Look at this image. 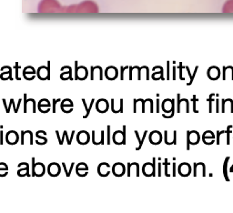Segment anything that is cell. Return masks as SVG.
Listing matches in <instances>:
<instances>
[{
	"label": "cell",
	"instance_id": "3",
	"mask_svg": "<svg viewBox=\"0 0 233 213\" xmlns=\"http://www.w3.org/2000/svg\"><path fill=\"white\" fill-rule=\"evenodd\" d=\"M109 109V103L105 98H100L96 103V109L99 113H106Z\"/></svg>",
	"mask_w": 233,
	"mask_h": 213
},
{
	"label": "cell",
	"instance_id": "33",
	"mask_svg": "<svg viewBox=\"0 0 233 213\" xmlns=\"http://www.w3.org/2000/svg\"><path fill=\"white\" fill-rule=\"evenodd\" d=\"M232 126H229L228 127V129L226 130V135H227V144H230V128H231Z\"/></svg>",
	"mask_w": 233,
	"mask_h": 213
},
{
	"label": "cell",
	"instance_id": "31",
	"mask_svg": "<svg viewBox=\"0 0 233 213\" xmlns=\"http://www.w3.org/2000/svg\"><path fill=\"white\" fill-rule=\"evenodd\" d=\"M62 136H64L65 138L66 139V141H67V144H69V145H70V144L72 143V141L70 140V139L69 138V135H67V131L66 130H64V132H63V135Z\"/></svg>",
	"mask_w": 233,
	"mask_h": 213
},
{
	"label": "cell",
	"instance_id": "38",
	"mask_svg": "<svg viewBox=\"0 0 233 213\" xmlns=\"http://www.w3.org/2000/svg\"><path fill=\"white\" fill-rule=\"evenodd\" d=\"M214 96V94H211L209 96V112H211L212 110V105H211V101H212V97Z\"/></svg>",
	"mask_w": 233,
	"mask_h": 213
},
{
	"label": "cell",
	"instance_id": "24",
	"mask_svg": "<svg viewBox=\"0 0 233 213\" xmlns=\"http://www.w3.org/2000/svg\"><path fill=\"white\" fill-rule=\"evenodd\" d=\"M26 163V168L25 169H22V170H19L17 171V175L20 177H23V176H27L29 177L30 174H29V165L28 163L25 162Z\"/></svg>",
	"mask_w": 233,
	"mask_h": 213
},
{
	"label": "cell",
	"instance_id": "10",
	"mask_svg": "<svg viewBox=\"0 0 233 213\" xmlns=\"http://www.w3.org/2000/svg\"><path fill=\"white\" fill-rule=\"evenodd\" d=\"M162 139V135L160 131L154 130L149 134V141L153 145H157L161 142Z\"/></svg>",
	"mask_w": 233,
	"mask_h": 213
},
{
	"label": "cell",
	"instance_id": "11",
	"mask_svg": "<svg viewBox=\"0 0 233 213\" xmlns=\"http://www.w3.org/2000/svg\"><path fill=\"white\" fill-rule=\"evenodd\" d=\"M52 105L50 104L49 100L47 98H42L38 102V109L42 113H48L50 111V107Z\"/></svg>",
	"mask_w": 233,
	"mask_h": 213
},
{
	"label": "cell",
	"instance_id": "37",
	"mask_svg": "<svg viewBox=\"0 0 233 213\" xmlns=\"http://www.w3.org/2000/svg\"><path fill=\"white\" fill-rule=\"evenodd\" d=\"M1 128V130H0V144H2L4 143V139H3V135H4V132H3V129H2V128H3V126H1L0 127Z\"/></svg>",
	"mask_w": 233,
	"mask_h": 213
},
{
	"label": "cell",
	"instance_id": "45",
	"mask_svg": "<svg viewBox=\"0 0 233 213\" xmlns=\"http://www.w3.org/2000/svg\"><path fill=\"white\" fill-rule=\"evenodd\" d=\"M74 166H75V162H72V163H71V166H70V169H69V176H70V175H71V170H73V168H74Z\"/></svg>",
	"mask_w": 233,
	"mask_h": 213
},
{
	"label": "cell",
	"instance_id": "2",
	"mask_svg": "<svg viewBox=\"0 0 233 213\" xmlns=\"http://www.w3.org/2000/svg\"><path fill=\"white\" fill-rule=\"evenodd\" d=\"M75 67H76V70H75V79L83 80L87 78V69L85 67H78V62H75Z\"/></svg>",
	"mask_w": 233,
	"mask_h": 213
},
{
	"label": "cell",
	"instance_id": "48",
	"mask_svg": "<svg viewBox=\"0 0 233 213\" xmlns=\"http://www.w3.org/2000/svg\"><path fill=\"white\" fill-rule=\"evenodd\" d=\"M159 104H160V100L157 99V112L160 111V109H159Z\"/></svg>",
	"mask_w": 233,
	"mask_h": 213
},
{
	"label": "cell",
	"instance_id": "16",
	"mask_svg": "<svg viewBox=\"0 0 233 213\" xmlns=\"http://www.w3.org/2000/svg\"><path fill=\"white\" fill-rule=\"evenodd\" d=\"M46 172V167L41 162H37L35 165V174L36 177H42Z\"/></svg>",
	"mask_w": 233,
	"mask_h": 213
},
{
	"label": "cell",
	"instance_id": "30",
	"mask_svg": "<svg viewBox=\"0 0 233 213\" xmlns=\"http://www.w3.org/2000/svg\"><path fill=\"white\" fill-rule=\"evenodd\" d=\"M27 94H24V113H27Z\"/></svg>",
	"mask_w": 233,
	"mask_h": 213
},
{
	"label": "cell",
	"instance_id": "13",
	"mask_svg": "<svg viewBox=\"0 0 233 213\" xmlns=\"http://www.w3.org/2000/svg\"><path fill=\"white\" fill-rule=\"evenodd\" d=\"M220 71L217 67H211L209 68V70H208L209 78L215 80L218 78H220Z\"/></svg>",
	"mask_w": 233,
	"mask_h": 213
},
{
	"label": "cell",
	"instance_id": "15",
	"mask_svg": "<svg viewBox=\"0 0 233 213\" xmlns=\"http://www.w3.org/2000/svg\"><path fill=\"white\" fill-rule=\"evenodd\" d=\"M194 176H198V175H200V176H205V165L203 163H195L194 164Z\"/></svg>",
	"mask_w": 233,
	"mask_h": 213
},
{
	"label": "cell",
	"instance_id": "8",
	"mask_svg": "<svg viewBox=\"0 0 233 213\" xmlns=\"http://www.w3.org/2000/svg\"><path fill=\"white\" fill-rule=\"evenodd\" d=\"M110 168V165L107 162H102L97 167V173L101 177H108L110 174V170L108 169Z\"/></svg>",
	"mask_w": 233,
	"mask_h": 213
},
{
	"label": "cell",
	"instance_id": "28",
	"mask_svg": "<svg viewBox=\"0 0 233 213\" xmlns=\"http://www.w3.org/2000/svg\"><path fill=\"white\" fill-rule=\"evenodd\" d=\"M61 98H57V99H53V105H52V107H53V113H56V105H57V103H58V102H61Z\"/></svg>",
	"mask_w": 233,
	"mask_h": 213
},
{
	"label": "cell",
	"instance_id": "40",
	"mask_svg": "<svg viewBox=\"0 0 233 213\" xmlns=\"http://www.w3.org/2000/svg\"><path fill=\"white\" fill-rule=\"evenodd\" d=\"M10 100L12 101V106L14 107V111H15V113H17V107L15 106V101H14V98H11Z\"/></svg>",
	"mask_w": 233,
	"mask_h": 213
},
{
	"label": "cell",
	"instance_id": "17",
	"mask_svg": "<svg viewBox=\"0 0 233 213\" xmlns=\"http://www.w3.org/2000/svg\"><path fill=\"white\" fill-rule=\"evenodd\" d=\"M142 171L145 176H153L154 173V169H153V163H149L147 162L143 165V168H142Z\"/></svg>",
	"mask_w": 233,
	"mask_h": 213
},
{
	"label": "cell",
	"instance_id": "1",
	"mask_svg": "<svg viewBox=\"0 0 233 213\" xmlns=\"http://www.w3.org/2000/svg\"><path fill=\"white\" fill-rule=\"evenodd\" d=\"M113 142L117 145H125L126 144V126H123V130H116L112 135Z\"/></svg>",
	"mask_w": 233,
	"mask_h": 213
},
{
	"label": "cell",
	"instance_id": "43",
	"mask_svg": "<svg viewBox=\"0 0 233 213\" xmlns=\"http://www.w3.org/2000/svg\"><path fill=\"white\" fill-rule=\"evenodd\" d=\"M48 79L49 80V79H50V63H49V62L48 63Z\"/></svg>",
	"mask_w": 233,
	"mask_h": 213
},
{
	"label": "cell",
	"instance_id": "20",
	"mask_svg": "<svg viewBox=\"0 0 233 213\" xmlns=\"http://www.w3.org/2000/svg\"><path fill=\"white\" fill-rule=\"evenodd\" d=\"M82 102H83V105H84V108H85V109H86V114L85 115L83 116V118H87L88 116H89V113H90V110H91V109H92V107H93V105H94V102H95V98H92L91 99V102H90V105H89V107H87V104H86V100L84 99V98H82Z\"/></svg>",
	"mask_w": 233,
	"mask_h": 213
},
{
	"label": "cell",
	"instance_id": "34",
	"mask_svg": "<svg viewBox=\"0 0 233 213\" xmlns=\"http://www.w3.org/2000/svg\"><path fill=\"white\" fill-rule=\"evenodd\" d=\"M25 133L30 135V145H33V132L31 130H27V131H25Z\"/></svg>",
	"mask_w": 233,
	"mask_h": 213
},
{
	"label": "cell",
	"instance_id": "47",
	"mask_svg": "<svg viewBox=\"0 0 233 213\" xmlns=\"http://www.w3.org/2000/svg\"><path fill=\"white\" fill-rule=\"evenodd\" d=\"M216 104H217V109H216V111L219 112V99L216 100Z\"/></svg>",
	"mask_w": 233,
	"mask_h": 213
},
{
	"label": "cell",
	"instance_id": "49",
	"mask_svg": "<svg viewBox=\"0 0 233 213\" xmlns=\"http://www.w3.org/2000/svg\"><path fill=\"white\" fill-rule=\"evenodd\" d=\"M175 170H176V164H175V163H173V174H172V175H173V176H175V175H176Z\"/></svg>",
	"mask_w": 233,
	"mask_h": 213
},
{
	"label": "cell",
	"instance_id": "44",
	"mask_svg": "<svg viewBox=\"0 0 233 213\" xmlns=\"http://www.w3.org/2000/svg\"><path fill=\"white\" fill-rule=\"evenodd\" d=\"M127 176H130V163H127Z\"/></svg>",
	"mask_w": 233,
	"mask_h": 213
},
{
	"label": "cell",
	"instance_id": "26",
	"mask_svg": "<svg viewBox=\"0 0 233 213\" xmlns=\"http://www.w3.org/2000/svg\"><path fill=\"white\" fill-rule=\"evenodd\" d=\"M230 159V157H228L226 159H225L224 161V165H223V175H224V178L226 180H230L229 179V177H228V172H227V167H228V161Z\"/></svg>",
	"mask_w": 233,
	"mask_h": 213
},
{
	"label": "cell",
	"instance_id": "41",
	"mask_svg": "<svg viewBox=\"0 0 233 213\" xmlns=\"http://www.w3.org/2000/svg\"><path fill=\"white\" fill-rule=\"evenodd\" d=\"M179 97H180V95L178 94V113L180 112V110H179V105H180V98H179Z\"/></svg>",
	"mask_w": 233,
	"mask_h": 213
},
{
	"label": "cell",
	"instance_id": "46",
	"mask_svg": "<svg viewBox=\"0 0 233 213\" xmlns=\"http://www.w3.org/2000/svg\"><path fill=\"white\" fill-rule=\"evenodd\" d=\"M157 175H159V176H161V164H160V162L159 163V173H157Z\"/></svg>",
	"mask_w": 233,
	"mask_h": 213
},
{
	"label": "cell",
	"instance_id": "27",
	"mask_svg": "<svg viewBox=\"0 0 233 213\" xmlns=\"http://www.w3.org/2000/svg\"><path fill=\"white\" fill-rule=\"evenodd\" d=\"M0 171H8V167L4 162H0Z\"/></svg>",
	"mask_w": 233,
	"mask_h": 213
},
{
	"label": "cell",
	"instance_id": "29",
	"mask_svg": "<svg viewBox=\"0 0 233 213\" xmlns=\"http://www.w3.org/2000/svg\"><path fill=\"white\" fill-rule=\"evenodd\" d=\"M107 131H108V135H107V144H108V145H109V144H110V126H108Z\"/></svg>",
	"mask_w": 233,
	"mask_h": 213
},
{
	"label": "cell",
	"instance_id": "42",
	"mask_svg": "<svg viewBox=\"0 0 233 213\" xmlns=\"http://www.w3.org/2000/svg\"><path fill=\"white\" fill-rule=\"evenodd\" d=\"M56 134H57V139H58V143L61 144V138H60V134H59V131L57 130L56 131Z\"/></svg>",
	"mask_w": 233,
	"mask_h": 213
},
{
	"label": "cell",
	"instance_id": "39",
	"mask_svg": "<svg viewBox=\"0 0 233 213\" xmlns=\"http://www.w3.org/2000/svg\"><path fill=\"white\" fill-rule=\"evenodd\" d=\"M62 166H63V169H64V170H65V172H66V177H69V170H67V169H66V163H65V162H62Z\"/></svg>",
	"mask_w": 233,
	"mask_h": 213
},
{
	"label": "cell",
	"instance_id": "9",
	"mask_svg": "<svg viewBox=\"0 0 233 213\" xmlns=\"http://www.w3.org/2000/svg\"><path fill=\"white\" fill-rule=\"evenodd\" d=\"M118 69L115 67H108L106 68V70H105V76H106V78L109 80H113V79H116L118 78Z\"/></svg>",
	"mask_w": 233,
	"mask_h": 213
},
{
	"label": "cell",
	"instance_id": "36",
	"mask_svg": "<svg viewBox=\"0 0 233 213\" xmlns=\"http://www.w3.org/2000/svg\"><path fill=\"white\" fill-rule=\"evenodd\" d=\"M25 131L24 130H22L21 131V140H20V143L22 144V145H24V143H25Z\"/></svg>",
	"mask_w": 233,
	"mask_h": 213
},
{
	"label": "cell",
	"instance_id": "5",
	"mask_svg": "<svg viewBox=\"0 0 233 213\" xmlns=\"http://www.w3.org/2000/svg\"><path fill=\"white\" fill-rule=\"evenodd\" d=\"M78 143L80 145H87L90 140V135L86 130H81L77 135Z\"/></svg>",
	"mask_w": 233,
	"mask_h": 213
},
{
	"label": "cell",
	"instance_id": "7",
	"mask_svg": "<svg viewBox=\"0 0 233 213\" xmlns=\"http://www.w3.org/2000/svg\"><path fill=\"white\" fill-rule=\"evenodd\" d=\"M48 172L50 176L57 177L60 174V172H61V168H60L59 164H57L56 162H52L48 167Z\"/></svg>",
	"mask_w": 233,
	"mask_h": 213
},
{
	"label": "cell",
	"instance_id": "18",
	"mask_svg": "<svg viewBox=\"0 0 233 213\" xmlns=\"http://www.w3.org/2000/svg\"><path fill=\"white\" fill-rule=\"evenodd\" d=\"M36 73H37V77H38L39 79H41V80L48 79V67H44V66L40 67Z\"/></svg>",
	"mask_w": 233,
	"mask_h": 213
},
{
	"label": "cell",
	"instance_id": "14",
	"mask_svg": "<svg viewBox=\"0 0 233 213\" xmlns=\"http://www.w3.org/2000/svg\"><path fill=\"white\" fill-rule=\"evenodd\" d=\"M188 134V138L190 139V144H198L199 142V134L198 131H195V130H192V131H188L187 132Z\"/></svg>",
	"mask_w": 233,
	"mask_h": 213
},
{
	"label": "cell",
	"instance_id": "19",
	"mask_svg": "<svg viewBox=\"0 0 233 213\" xmlns=\"http://www.w3.org/2000/svg\"><path fill=\"white\" fill-rule=\"evenodd\" d=\"M223 103V109H222V112L227 111L228 109H230V111L231 113H233V101L230 99V98H228V99H223L222 100Z\"/></svg>",
	"mask_w": 233,
	"mask_h": 213
},
{
	"label": "cell",
	"instance_id": "32",
	"mask_svg": "<svg viewBox=\"0 0 233 213\" xmlns=\"http://www.w3.org/2000/svg\"><path fill=\"white\" fill-rule=\"evenodd\" d=\"M36 136L38 139H42V140L44 141V144H47V142H48V139L46 138V137H42V136H40V135H39V133H37V132L36 133Z\"/></svg>",
	"mask_w": 233,
	"mask_h": 213
},
{
	"label": "cell",
	"instance_id": "4",
	"mask_svg": "<svg viewBox=\"0 0 233 213\" xmlns=\"http://www.w3.org/2000/svg\"><path fill=\"white\" fill-rule=\"evenodd\" d=\"M19 140V135L17 131L15 130H10L6 133V141L7 144H9V145H15V144H17Z\"/></svg>",
	"mask_w": 233,
	"mask_h": 213
},
{
	"label": "cell",
	"instance_id": "23",
	"mask_svg": "<svg viewBox=\"0 0 233 213\" xmlns=\"http://www.w3.org/2000/svg\"><path fill=\"white\" fill-rule=\"evenodd\" d=\"M80 171H86V172L88 171V167H87V165L86 163L80 162V163H78L77 165V167H76V173L78 174Z\"/></svg>",
	"mask_w": 233,
	"mask_h": 213
},
{
	"label": "cell",
	"instance_id": "22",
	"mask_svg": "<svg viewBox=\"0 0 233 213\" xmlns=\"http://www.w3.org/2000/svg\"><path fill=\"white\" fill-rule=\"evenodd\" d=\"M135 134H136V137H137V139H138V140H139V147H138L136 149H137V150H139V149H141L142 145H143V142H144V140H145V139H146V136H147V134H148V131L145 130V132H144V134H143V137H142V139L139 138V135L138 130H135Z\"/></svg>",
	"mask_w": 233,
	"mask_h": 213
},
{
	"label": "cell",
	"instance_id": "25",
	"mask_svg": "<svg viewBox=\"0 0 233 213\" xmlns=\"http://www.w3.org/2000/svg\"><path fill=\"white\" fill-rule=\"evenodd\" d=\"M224 68V72H223V79L226 78H230L233 79V68L230 70V72H229V67H223Z\"/></svg>",
	"mask_w": 233,
	"mask_h": 213
},
{
	"label": "cell",
	"instance_id": "6",
	"mask_svg": "<svg viewBox=\"0 0 233 213\" xmlns=\"http://www.w3.org/2000/svg\"><path fill=\"white\" fill-rule=\"evenodd\" d=\"M112 172L116 177H121L126 172V168L123 163L121 162H117L112 167Z\"/></svg>",
	"mask_w": 233,
	"mask_h": 213
},
{
	"label": "cell",
	"instance_id": "21",
	"mask_svg": "<svg viewBox=\"0 0 233 213\" xmlns=\"http://www.w3.org/2000/svg\"><path fill=\"white\" fill-rule=\"evenodd\" d=\"M60 108H61L62 111L64 112L66 108H74V105L72 100H70L69 98H65V99L61 100V104H60Z\"/></svg>",
	"mask_w": 233,
	"mask_h": 213
},
{
	"label": "cell",
	"instance_id": "35",
	"mask_svg": "<svg viewBox=\"0 0 233 213\" xmlns=\"http://www.w3.org/2000/svg\"><path fill=\"white\" fill-rule=\"evenodd\" d=\"M35 165H36V162H35V158L33 157L32 158V176L35 177L36 176V174H35Z\"/></svg>",
	"mask_w": 233,
	"mask_h": 213
},
{
	"label": "cell",
	"instance_id": "12",
	"mask_svg": "<svg viewBox=\"0 0 233 213\" xmlns=\"http://www.w3.org/2000/svg\"><path fill=\"white\" fill-rule=\"evenodd\" d=\"M178 172H179L180 175H181V176H184V177L188 176V175H190V172H191L190 166L188 163H186V162L181 163L178 167Z\"/></svg>",
	"mask_w": 233,
	"mask_h": 213
}]
</instances>
